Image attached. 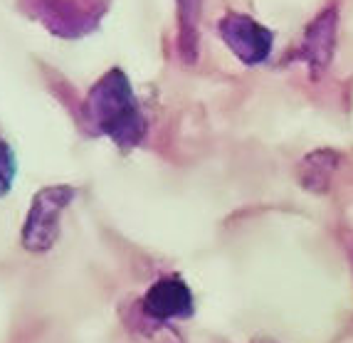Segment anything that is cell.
I'll list each match as a JSON object with an SVG mask.
<instances>
[{"label": "cell", "mask_w": 353, "mask_h": 343, "mask_svg": "<svg viewBox=\"0 0 353 343\" xmlns=\"http://www.w3.org/2000/svg\"><path fill=\"white\" fill-rule=\"evenodd\" d=\"M252 343H274V341H270V338H254Z\"/></svg>", "instance_id": "10"}, {"label": "cell", "mask_w": 353, "mask_h": 343, "mask_svg": "<svg viewBox=\"0 0 353 343\" xmlns=\"http://www.w3.org/2000/svg\"><path fill=\"white\" fill-rule=\"evenodd\" d=\"M141 309L156 324H168V321L190 319L195 311V299L185 279L178 274H168L148 287L141 299Z\"/></svg>", "instance_id": "5"}, {"label": "cell", "mask_w": 353, "mask_h": 343, "mask_svg": "<svg viewBox=\"0 0 353 343\" xmlns=\"http://www.w3.org/2000/svg\"><path fill=\"white\" fill-rule=\"evenodd\" d=\"M77 198V188L72 185H48L35 193L30 210L25 215L23 222V235L20 242L28 252H48L54 247V242L59 240V222H62V213L72 205V200Z\"/></svg>", "instance_id": "3"}, {"label": "cell", "mask_w": 353, "mask_h": 343, "mask_svg": "<svg viewBox=\"0 0 353 343\" xmlns=\"http://www.w3.org/2000/svg\"><path fill=\"white\" fill-rule=\"evenodd\" d=\"M84 118L94 134L106 136L121 151L141 146L148 131V121L136 99L129 74L119 67L104 72L89 89L84 99Z\"/></svg>", "instance_id": "1"}, {"label": "cell", "mask_w": 353, "mask_h": 343, "mask_svg": "<svg viewBox=\"0 0 353 343\" xmlns=\"http://www.w3.org/2000/svg\"><path fill=\"white\" fill-rule=\"evenodd\" d=\"M218 32L230 52L240 59L242 65L254 67L267 62L274 48V35L272 30L257 23L250 15L242 12H228L218 20Z\"/></svg>", "instance_id": "4"}, {"label": "cell", "mask_w": 353, "mask_h": 343, "mask_svg": "<svg viewBox=\"0 0 353 343\" xmlns=\"http://www.w3.org/2000/svg\"><path fill=\"white\" fill-rule=\"evenodd\" d=\"M336 28H339V6L331 3L326 10H321L314 18V23L306 28L304 40L299 45V59H304L312 77L319 79L329 67L336 48Z\"/></svg>", "instance_id": "6"}, {"label": "cell", "mask_w": 353, "mask_h": 343, "mask_svg": "<svg viewBox=\"0 0 353 343\" xmlns=\"http://www.w3.org/2000/svg\"><path fill=\"white\" fill-rule=\"evenodd\" d=\"M336 166H339V154H334V151H316V154L306 156L301 160V173H299L301 185L321 193L329 185L331 173L336 171Z\"/></svg>", "instance_id": "8"}, {"label": "cell", "mask_w": 353, "mask_h": 343, "mask_svg": "<svg viewBox=\"0 0 353 343\" xmlns=\"http://www.w3.org/2000/svg\"><path fill=\"white\" fill-rule=\"evenodd\" d=\"M15 176H18L15 151H12V146L6 138H0V198H6L10 193L12 183H15Z\"/></svg>", "instance_id": "9"}, {"label": "cell", "mask_w": 353, "mask_h": 343, "mask_svg": "<svg viewBox=\"0 0 353 343\" xmlns=\"http://www.w3.org/2000/svg\"><path fill=\"white\" fill-rule=\"evenodd\" d=\"M18 8L52 35L74 40L99 25L109 10V0H18Z\"/></svg>", "instance_id": "2"}, {"label": "cell", "mask_w": 353, "mask_h": 343, "mask_svg": "<svg viewBox=\"0 0 353 343\" xmlns=\"http://www.w3.org/2000/svg\"><path fill=\"white\" fill-rule=\"evenodd\" d=\"M178 3V50L183 62L193 65L198 59V8L201 0H176Z\"/></svg>", "instance_id": "7"}]
</instances>
